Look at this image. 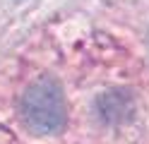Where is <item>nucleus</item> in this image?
Instances as JSON below:
<instances>
[{"instance_id":"nucleus-1","label":"nucleus","mask_w":149,"mask_h":144,"mask_svg":"<svg viewBox=\"0 0 149 144\" xmlns=\"http://www.w3.org/2000/svg\"><path fill=\"white\" fill-rule=\"evenodd\" d=\"M22 120L31 132H55L65 120L63 89L53 79L34 82L22 96Z\"/></svg>"}]
</instances>
